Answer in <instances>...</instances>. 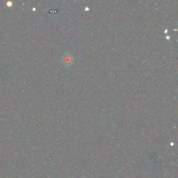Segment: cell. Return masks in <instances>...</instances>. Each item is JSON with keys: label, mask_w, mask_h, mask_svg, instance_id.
<instances>
[{"label": "cell", "mask_w": 178, "mask_h": 178, "mask_svg": "<svg viewBox=\"0 0 178 178\" xmlns=\"http://www.w3.org/2000/svg\"><path fill=\"white\" fill-rule=\"evenodd\" d=\"M63 63H65L66 65H68V64H70L72 63V58H71L70 56H68V55L67 54V56L65 55V56L63 57Z\"/></svg>", "instance_id": "obj_1"}]
</instances>
